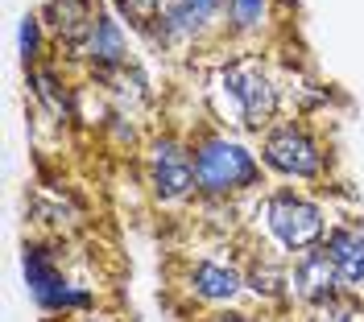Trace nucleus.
I'll list each match as a JSON object with an SVG mask.
<instances>
[{
  "label": "nucleus",
  "instance_id": "1",
  "mask_svg": "<svg viewBox=\"0 0 364 322\" xmlns=\"http://www.w3.org/2000/svg\"><path fill=\"white\" fill-rule=\"evenodd\" d=\"M211 99H215V108L228 124H240L249 133H265L277 120L282 87L252 54H240V58L220 62L211 70Z\"/></svg>",
  "mask_w": 364,
  "mask_h": 322
},
{
  "label": "nucleus",
  "instance_id": "2",
  "mask_svg": "<svg viewBox=\"0 0 364 322\" xmlns=\"http://www.w3.org/2000/svg\"><path fill=\"white\" fill-rule=\"evenodd\" d=\"M195 149V178H199V199H240L252 194L257 186L265 182V165L261 153L245 145L236 133L228 128H203L199 137L191 140Z\"/></svg>",
  "mask_w": 364,
  "mask_h": 322
},
{
  "label": "nucleus",
  "instance_id": "3",
  "mask_svg": "<svg viewBox=\"0 0 364 322\" xmlns=\"http://www.w3.org/2000/svg\"><path fill=\"white\" fill-rule=\"evenodd\" d=\"M257 223L265 228L273 244L282 248L286 256H298L306 252V248H318L323 240H327V207L311 199V194H302L294 186H277L269 194H261V203H257Z\"/></svg>",
  "mask_w": 364,
  "mask_h": 322
},
{
  "label": "nucleus",
  "instance_id": "4",
  "mask_svg": "<svg viewBox=\"0 0 364 322\" xmlns=\"http://www.w3.org/2000/svg\"><path fill=\"white\" fill-rule=\"evenodd\" d=\"M261 165L273 178L286 182H323L331 170V153L327 145L302 124V120H273L261 133Z\"/></svg>",
  "mask_w": 364,
  "mask_h": 322
},
{
  "label": "nucleus",
  "instance_id": "5",
  "mask_svg": "<svg viewBox=\"0 0 364 322\" xmlns=\"http://www.w3.org/2000/svg\"><path fill=\"white\" fill-rule=\"evenodd\" d=\"M21 273L33 306L50 318H83L95 314V289L83 281H70L58 265V256L46 244H25L21 248Z\"/></svg>",
  "mask_w": 364,
  "mask_h": 322
},
{
  "label": "nucleus",
  "instance_id": "6",
  "mask_svg": "<svg viewBox=\"0 0 364 322\" xmlns=\"http://www.w3.org/2000/svg\"><path fill=\"white\" fill-rule=\"evenodd\" d=\"M145 182L154 190V199L174 207L186 203L191 194H199V178H195V149L191 140L178 133H161L145 145Z\"/></svg>",
  "mask_w": 364,
  "mask_h": 322
},
{
  "label": "nucleus",
  "instance_id": "7",
  "mask_svg": "<svg viewBox=\"0 0 364 322\" xmlns=\"http://www.w3.org/2000/svg\"><path fill=\"white\" fill-rule=\"evenodd\" d=\"M215 25H224V0H166L149 38L161 46H195Z\"/></svg>",
  "mask_w": 364,
  "mask_h": 322
},
{
  "label": "nucleus",
  "instance_id": "8",
  "mask_svg": "<svg viewBox=\"0 0 364 322\" xmlns=\"http://www.w3.org/2000/svg\"><path fill=\"white\" fill-rule=\"evenodd\" d=\"M336 294H343V281H340V273H336V265H331V256H327L323 244L290 256V301L311 310V306L336 298Z\"/></svg>",
  "mask_w": 364,
  "mask_h": 322
},
{
  "label": "nucleus",
  "instance_id": "9",
  "mask_svg": "<svg viewBox=\"0 0 364 322\" xmlns=\"http://www.w3.org/2000/svg\"><path fill=\"white\" fill-rule=\"evenodd\" d=\"M186 294L191 298L207 301V306H220L228 310L236 298H245V269L232 265V260H215V256H203L186 269Z\"/></svg>",
  "mask_w": 364,
  "mask_h": 322
},
{
  "label": "nucleus",
  "instance_id": "10",
  "mask_svg": "<svg viewBox=\"0 0 364 322\" xmlns=\"http://www.w3.org/2000/svg\"><path fill=\"white\" fill-rule=\"evenodd\" d=\"M87 67H95L100 74H120L129 70V33H124V21L100 9V17L91 25V33L83 38V46L75 50Z\"/></svg>",
  "mask_w": 364,
  "mask_h": 322
},
{
  "label": "nucleus",
  "instance_id": "11",
  "mask_svg": "<svg viewBox=\"0 0 364 322\" xmlns=\"http://www.w3.org/2000/svg\"><path fill=\"white\" fill-rule=\"evenodd\" d=\"M323 248H327V256H331V265H336V273H340L343 289L356 294V289L364 285V223L360 219L331 223Z\"/></svg>",
  "mask_w": 364,
  "mask_h": 322
},
{
  "label": "nucleus",
  "instance_id": "12",
  "mask_svg": "<svg viewBox=\"0 0 364 322\" xmlns=\"http://www.w3.org/2000/svg\"><path fill=\"white\" fill-rule=\"evenodd\" d=\"M95 17H100V4H95V0H46L42 4L46 33H54V38L67 42L70 50L83 46V38L91 33Z\"/></svg>",
  "mask_w": 364,
  "mask_h": 322
},
{
  "label": "nucleus",
  "instance_id": "13",
  "mask_svg": "<svg viewBox=\"0 0 364 322\" xmlns=\"http://www.w3.org/2000/svg\"><path fill=\"white\" fill-rule=\"evenodd\" d=\"M245 289L257 301H290V265L269 252L252 256L245 269Z\"/></svg>",
  "mask_w": 364,
  "mask_h": 322
},
{
  "label": "nucleus",
  "instance_id": "14",
  "mask_svg": "<svg viewBox=\"0 0 364 322\" xmlns=\"http://www.w3.org/2000/svg\"><path fill=\"white\" fill-rule=\"evenodd\" d=\"M273 21V0H224V29L232 38H261Z\"/></svg>",
  "mask_w": 364,
  "mask_h": 322
},
{
  "label": "nucleus",
  "instance_id": "15",
  "mask_svg": "<svg viewBox=\"0 0 364 322\" xmlns=\"http://www.w3.org/2000/svg\"><path fill=\"white\" fill-rule=\"evenodd\" d=\"M29 87H33V99L42 104L50 116H67V83L54 67H33L29 70Z\"/></svg>",
  "mask_w": 364,
  "mask_h": 322
},
{
  "label": "nucleus",
  "instance_id": "16",
  "mask_svg": "<svg viewBox=\"0 0 364 322\" xmlns=\"http://www.w3.org/2000/svg\"><path fill=\"white\" fill-rule=\"evenodd\" d=\"M17 50H21L25 70L42 67V54H46V21H42V13H25L21 17V25H17Z\"/></svg>",
  "mask_w": 364,
  "mask_h": 322
},
{
  "label": "nucleus",
  "instance_id": "17",
  "mask_svg": "<svg viewBox=\"0 0 364 322\" xmlns=\"http://www.w3.org/2000/svg\"><path fill=\"white\" fill-rule=\"evenodd\" d=\"M360 314H364V301L343 289L336 298L311 306V310H306V322H360Z\"/></svg>",
  "mask_w": 364,
  "mask_h": 322
},
{
  "label": "nucleus",
  "instance_id": "18",
  "mask_svg": "<svg viewBox=\"0 0 364 322\" xmlns=\"http://www.w3.org/2000/svg\"><path fill=\"white\" fill-rule=\"evenodd\" d=\"M207 322H261V318H257V314H245V310H232V306H228V310H215V314H211Z\"/></svg>",
  "mask_w": 364,
  "mask_h": 322
},
{
  "label": "nucleus",
  "instance_id": "19",
  "mask_svg": "<svg viewBox=\"0 0 364 322\" xmlns=\"http://www.w3.org/2000/svg\"><path fill=\"white\" fill-rule=\"evenodd\" d=\"M75 322H108V318H100V314H83V318H75Z\"/></svg>",
  "mask_w": 364,
  "mask_h": 322
}]
</instances>
